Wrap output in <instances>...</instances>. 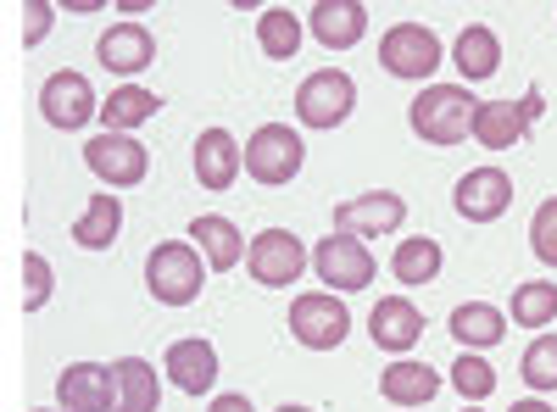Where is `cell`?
Returning <instances> with one entry per match:
<instances>
[{"label": "cell", "instance_id": "277c9868", "mask_svg": "<svg viewBox=\"0 0 557 412\" xmlns=\"http://www.w3.org/2000/svg\"><path fill=\"white\" fill-rule=\"evenodd\" d=\"M441 62H446V51H441L435 28H424V23H396V28H385V39H380V67H385L391 78L424 84Z\"/></svg>", "mask_w": 557, "mask_h": 412}, {"label": "cell", "instance_id": "4dcf8cb0", "mask_svg": "<svg viewBox=\"0 0 557 412\" xmlns=\"http://www.w3.org/2000/svg\"><path fill=\"white\" fill-rule=\"evenodd\" d=\"M519 374H524L530 390H557V335L530 340V351H524V362H519Z\"/></svg>", "mask_w": 557, "mask_h": 412}, {"label": "cell", "instance_id": "6da1fadb", "mask_svg": "<svg viewBox=\"0 0 557 412\" xmlns=\"http://www.w3.org/2000/svg\"><path fill=\"white\" fill-rule=\"evenodd\" d=\"M474 112H480V101L469 96V84H430L407 107V123L424 146H462L474 134Z\"/></svg>", "mask_w": 557, "mask_h": 412}, {"label": "cell", "instance_id": "52a82bcc", "mask_svg": "<svg viewBox=\"0 0 557 412\" xmlns=\"http://www.w3.org/2000/svg\"><path fill=\"white\" fill-rule=\"evenodd\" d=\"M290 335L307 346V351H335L346 335H351V312L335 290H312V296H296L290 301Z\"/></svg>", "mask_w": 557, "mask_h": 412}, {"label": "cell", "instance_id": "836d02e7", "mask_svg": "<svg viewBox=\"0 0 557 412\" xmlns=\"http://www.w3.org/2000/svg\"><path fill=\"white\" fill-rule=\"evenodd\" d=\"M28 23H23V51H34V45L51 34V23H57V7H45V0H28Z\"/></svg>", "mask_w": 557, "mask_h": 412}, {"label": "cell", "instance_id": "ffe728a7", "mask_svg": "<svg viewBox=\"0 0 557 412\" xmlns=\"http://www.w3.org/2000/svg\"><path fill=\"white\" fill-rule=\"evenodd\" d=\"M380 396L391 407H424V401L441 396V374L424 369V362H412V357H401V362H391V369L380 374Z\"/></svg>", "mask_w": 557, "mask_h": 412}, {"label": "cell", "instance_id": "d6a6232c", "mask_svg": "<svg viewBox=\"0 0 557 412\" xmlns=\"http://www.w3.org/2000/svg\"><path fill=\"white\" fill-rule=\"evenodd\" d=\"M530 251H535L546 267H557V196L541 201L535 217H530Z\"/></svg>", "mask_w": 557, "mask_h": 412}, {"label": "cell", "instance_id": "f1b7e54d", "mask_svg": "<svg viewBox=\"0 0 557 412\" xmlns=\"http://www.w3.org/2000/svg\"><path fill=\"white\" fill-rule=\"evenodd\" d=\"M513 324H524V329L557 324V285L552 279H530L513 290Z\"/></svg>", "mask_w": 557, "mask_h": 412}, {"label": "cell", "instance_id": "4fadbf2b", "mask_svg": "<svg viewBox=\"0 0 557 412\" xmlns=\"http://www.w3.org/2000/svg\"><path fill=\"white\" fill-rule=\"evenodd\" d=\"M451 207L469 217V223H496L507 207H513V178H507L502 167H474L457 178L451 190Z\"/></svg>", "mask_w": 557, "mask_h": 412}, {"label": "cell", "instance_id": "30bf717a", "mask_svg": "<svg viewBox=\"0 0 557 412\" xmlns=\"http://www.w3.org/2000/svg\"><path fill=\"white\" fill-rule=\"evenodd\" d=\"M84 167L112 190H134L139 178L151 173V151L139 140H128V134H96V140L84 146Z\"/></svg>", "mask_w": 557, "mask_h": 412}, {"label": "cell", "instance_id": "7402d4cb", "mask_svg": "<svg viewBox=\"0 0 557 412\" xmlns=\"http://www.w3.org/2000/svg\"><path fill=\"white\" fill-rule=\"evenodd\" d=\"M451 335H457L462 351H485V346H502L507 340V317L491 301H462L451 312Z\"/></svg>", "mask_w": 557, "mask_h": 412}, {"label": "cell", "instance_id": "1f68e13d", "mask_svg": "<svg viewBox=\"0 0 557 412\" xmlns=\"http://www.w3.org/2000/svg\"><path fill=\"white\" fill-rule=\"evenodd\" d=\"M51 262H45L39 251H23V312H39L45 301H51Z\"/></svg>", "mask_w": 557, "mask_h": 412}, {"label": "cell", "instance_id": "7c38bea8", "mask_svg": "<svg viewBox=\"0 0 557 412\" xmlns=\"http://www.w3.org/2000/svg\"><path fill=\"white\" fill-rule=\"evenodd\" d=\"M407 217V201L396 190H368L357 201H341L335 207V235H351V240H374V235H396Z\"/></svg>", "mask_w": 557, "mask_h": 412}, {"label": "cell", "instance_id": "603a6c76", "mask_svg": "<svg viewBox=\"0 0 557 412\" xmlns=\"http://www.w3.org/2000/svg\"><path fill=\"white\" fill-rule=\"evenodd\" d=\"M190 240L207 251V267H218V273H228V267H235V262L251 251L240 228L228 223V217H218V212H207V217H196V223H190Z\"/></svg>", "mask_w": 557, "mask_h": 412}, {"label": "cell", "instance_id": "cb8c5ba5", "mask_svg": "<svg viewBox=\"0 0 557 412\" xmlns=\"http://www.w3.org/2000/svg\"><path fill=\"white\" fill-rule=\"evenodd\" d=\"M112 374H117V412H162V385L146 357H123Z\"/></svg>", "mask_w": 557, "mask_h": 412}, {"label": "cell", "instance_id": "3957f363", "mask_svg": "<svg viewBox=\"0 0 557 412\" xmlns=\"http://www.w3.org/2000/svg\"><path fill=\"white\" fill-rule=\"evenodd\" d=\"M301 162H307V146H301V134L290 123H262L246 140V173L268 190L290 185V178L301 173Z\"/></svg>", "mask_w": 557, "mask_h": 412}, {"label": "cell", "instance_id": "44dd1931", "mask_svg": "<svg viewBox=\"0 0 557 412\" xmlns=\"http://www.w3.org/2000/svg\"><path fill=\"white\" fill-rule=\"evenodd\" d=\"M451 62H457L462 84H485V78H496V67H502V39H496V28L469 23V28L457 34V51H451Z\"/></svg>", "mask_w": 557, "mask_h": 412}, {"label": "cell", "instance_id": "4316f807", "mask_svg": "<svg viewBox=\"0 0 557 412\" xmlns=\"http://www.w3.org/2000/svg\"><path fill=\"white\" fill-rule=\"evenodd\" d=\"M441 246L430 240V235H407L401 246H396V257H391V273L407 285V290H418V285H430V279H441Z\"/></svg>", "mask_w": 557, "mask_h": 412}, {"label": "cell", "instance_id": "ba28073f", "mask_svg": "<svg viewBox=\"0 0 557 412\" xmlns=\"http://www.w3.org/2000/svg\"><path fill=\"white\" fill-rule=\"evenodd\" d=\"M246 267H251V279L262 290H290L301 279V267H307V246L290 235V228H262V235L251 240V251H246Z\"/></svg>", "mask_w": 557, "mask_h": 412}, {"label": "cell", "instance_id": "8992f818", "mask_svg": "<svg viewBox=\"0 0 557 412\" xmlns=\"http://www.w3.org/2000/svg\"><path fill=\"white\" fill-rule=\"evenodd\" d=\"M546 112V101H541V89L530 84L519 101H480V112H474V140L485 146V151H513V146H524V134L535 128V117Z\"/></svg>", "mask_w": 557, "mask_h": 412}, {"label": "cell", "instance_id": "ac0fdd59", "mask_svg": "<svg viewBox=\"0 0 557 412\" xmlns=\"http://www.w3.org/2000/svg\"><path fill=\"white\" fill-rule=\"evenodd\" d=\"M96 57H101L107 73L134 78V73H146V67L157 62V39H151V28H139V23H117L112 34H101Z\"/></svg>", "mask_w": 557, "mask_h": 412}, {"label": "cell", "instance_id": "83f0119b", "mask_svg": "<svg viewBox=\"0 0 557 412\" xmlns=\"http://www.w3.org/2000/svg\"><path fill=\"white\" fill-rule=\"evenodd\" d=\"M257 45H262V57L290 62V57L301 51V23H296V12H290V7H262V17H257Z\"/></svg>", "mask_w": 557, "mask_h": 412}, {"label": "cell", "instance_id": "e0dca14e", "mask_svg": "<svg viewBox=\"0 0 557 412\" xmlns=\"http://www.w3.org/2000/svg\"><path fill=\"white\" fill-rule=\"evenodd\" d=\"M162 369H168L173 390L207 396L218 385V351H212V340H173L168 357H162Z\"/></svg>", "mask_w": 557, "mask_h": 412}, {"label": "cell", "instance_id": "5bb4252c", "mask_svg": "<svg viewBox=\"0 0 557 412\" xmlns=\"http://www.w3.org/2000/svg\"><path fill=\"white\" fill-rule=\"evenodd\" d=\"M57 401L62 412H112L117 407V374L101 362H73L57 379Z\"/></svg>", "mask_w": 557, "mask_h": 412}, {"label": "cell", "instance_id": "f35d334b", "mask_svg": "<svg viewBox=\"0 0 557 412\" xmlns=\"http://www.w3.org/2000/svg\"><path fill=\"white\" fill-rule=\"evenodd\" d=\"M34 412H51V407H34Z\"/></svg>", "mask_w": 557, "mask_h": 412}, {"label": "cell", "instance_id": "8d00e7d4", "mask_svg": "<svg viewBox=\"0 0 557 412\" xmlns=\"http://www.w3.org/2000/svg\"><path fill=\"white\" fill-rule=\"evenodd\" d=\"M278 412H312V407H278Z\"/></svg>", "mask_w": 557, "mask_h": 412}, {"label": "cell", "instance_id": "8fae6325", "mask_svg": "<svg viewBox=\"0 0 557 412\" xmlns=\"http://www.w3.org/2000/svg\"><path fill=\"white\" fill-rule=\"evenodd\" d=\"M39 112H45V123H51V128H67V134H73V128H84L89 117H101V101H96V89H89L84 73L62 67V73L45 78Z\"/></svg>", "mask_w": 557, "mask_h": 412}, {"label": "cell", "instance_id": "f546056e", "mask_svg": "<svg viewBox=\"0 0 557 412\" xmlns=\"http://www.w3.org/2000/svg\"><path fill=\"white\" fill-rule=\"evenodd\" d=\"M451 390L462 396V401H485L491 390H496V369L485 357H474V351H462L457 362H451Z\"/></svg>", "mask_w": 557, "mask_h": 412}, {"label": "cell", "instance_id": "74e56055", "mask_svg": "<svg viewBox=\"0 0 557 412\" xmlns=\"http://www.w3.org/2000/svg\"><path fill=\"white\" fill-rule=\"evenodd\" d=\"M462 412H474V401H469V407H462Z\"/></svg>", "mask_w": 557, "mask_h": 412}, {"label": "cell", "instance_id": "d4e9b609", "mask_svg": "<svg viewBox=\"0 0 557 412\" xmlns=\"http://www.w3.org/2000/svg\"><path fill=\"white\" fill-rule=\"evenodd\" d=\"M117 228H123V201H117L112 190H101V196H89L84 217L73 223V240H78L84 251H112Z\"/></svg>", "mask_w": 557, "mask_h": 412}, {"label": "cell", "instance_id": "d6986e66", "mask_svg": "<svg viewBox=\"0 0 557 412\" xmlns=\"http://www.w3.org/2000/svg\"><path fill=\"white\" fill-rule=\"evenodd\" d=\"M368 34V7L362 0H318L312 7V39L323 51H351Z\"/></svg>", "mask_w": 557, "mask_h": 412}, {"label": "cell", "instance_id": "2e32d148", "mask_svg": "<svg viewBox=\"0 0 557 412\" xmlns=\"http://www.w3.org/2000/svg\"><path fill=\"white\" fill-rule=\"evenodd\" d=\"M240 167H246V151H240V140L228 128H207L196 140V178H201V190H235Z\"/></svg>", "mask_w": 557, "mask_h": 412}, {"label": "cell", "instance_id": "484cf974", "mask_svg": "<svg viewBox=\"0 0 557 412\" xmlns=\"http://www.w3.org/2000/svg\"><path fill=\"white\" fill-rule=\"evenodd\" d=\"M157 112H162V96H151V89H139V84H123V89H112V101H101L107 134H128L139 123H151Z\"/></svg>", "mask_w": 557, "mask_h": 412}, {"label": "cell", "instance_id": "7a4b0ae2", "mask_svg": "<svg viewBox=\"0 0 557 412\" xmlns=\"http://www.w3.org/2000/svg\"><path fill=\"white\" fill-rule=\"evenodd\" d=\"M207 285V267H201V251L190 240H168L146 257V290L162 301V307H190Z\"/></svg>", "mask_w": 557, "mask_h": 412}, {"label": "cell", "instance_id": "9c48e42d", "mask_svg": "<svg viewBox=\"0 0 557 412\" xmlns=\"http://www.w3.org/2000/svg\"><path fill=\"white\" fill-rule=\"evenodd\" d=\"M312 273L323 279V290H368L374 285V251L351 235H323L312 251Z\"/></svg>", "mask_w": 557, "mask_h": 412}, {"label": "cell", "instance_id": "9a60e30c", "mask_svg": "<svg viewBox=\"0 0 557 412\" xmlns=\"http://www.w3.org/2000/svg\"><path fill=\"white\" fill-rule=\"evenodd\" d=\"M368 335H374V346L380 351H412L418 346V335H424V312H418L407 296H385V301H374V312H368Z\"/></svg>", "mask_w": 557, "mask_h": 412}, {"label": "cell", "instance_id": "5b68a950", "mask_svg": "<svg viewBox=\"0 0 557 412\" xmlns=\"http://www.w3.org/2000/svg\"><path fill=\"white\" fill-rule=\"evenodd\" d=\"M351 112H357V84H351V73L318 67V73L301 78V89H296V117H301L307 128H341Z\"/></svg>", "mask_w": 557, "mask_h": 412}, {"label": "cell", "instance_id": "d590c367", "mask_svg": "<svg viewBox=\"0 0 557 412\" xmlns=\"http://www.w3.org/2000/svg\"><path fill=\"white\" fill-rule=\"evenodd\" d=\"M507 412H552V407H546V401H513Z\"/></svg>", "mask_w": 557, "mask_h": 412}, {"label": "cell", "instance_id": "e575fe53", "mask_svg": "<svg viewBox=\"0 0 557 412\" xmlns=\"http://www.w3.org/2000/svg\"><path fill=\"white\" fill-rule=\"evenodd\" d=\"M207 412H257V407H251L246 396H218V401H212Z\"/></svg>", "mask_w": 557, "mask_h": 412}]
</instances>
